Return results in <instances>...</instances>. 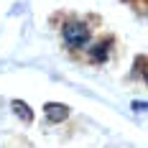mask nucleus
Segmentation results:
<instances>
[{
    "label": "nucleus",
    "mask_w": 148,
    "mask_h": 148,
    "mask_svg": "<svg viewBox=\"0 0 148 148\" xmlns=\"http://www.w3.org/2000/svg\"><path fill=\"white\" fill-rule=\"evenodd\" d=\"M61 36H64L66 46H72V49H82L89 44V28L82 21H66L61 28Z\"/></svg>",
    "instance_id": "f257e3e1"
},
{
    "label": "nucleus",
    "mask_w": 148,
    "mask_h": 148,
    "mask_svg": "<svg viewBox=\"0 0 148 148\" xmlns=\"http://www.w3.org/2000/svg\"><path fill=\"white\" fill-rule=\"evenodd\" d=\"M44 112H46V118L51 120V123H64V120L69 118V107L61 105V102H46Z\"/></svg>",
    "instance_id": "f03ea898"
},
{
    "label": "nucleus",
    "mask_w": 148,
    "mask_h": 148,
    "mask_svg": "<svg viewBox=\"0 0 148 148\" xmlns=\"http://www.w3.org/2000/svg\"><path fill=\"white\" fill-rule=\"evenodd\" d=\"M10 110H13V115H18V120L33 123V110H31L23 100H13V102H10Z\"/></svg>",
    "instance_id": "7ed1b4c3"
},
{
    "label": "nucleus",
    "mask_w": 148,
    "mask_h": 148,
    "mask_svg": "<svg viewBox=\"0 0 148 148\" xmlns=\"http://www.w3.org/2000/svg\"><path fill=\"white\" fill-rule=\"evenodd\" d=\"M110 46H112V41L107 38V41H102V44H97L89 54H92V61H105L107 59V54H110Z\"/></svg>",
    "instance_id": "20e7f679"
},
{
    "label": "nucleus",
    "mask_w": 148,
    "mask_h": 148,
    "mask_svg": "<svg viewBox=\"0 0 148 148\" xmlns=\"http://www.w3.org/2000/svg\"><path fill=\"white\" fill-rule=\"evenodd\" d=\"M130 107H133V112H148V102H140V100H133Z\"/></svg>",
    "instance_id": "39448f33"
}]
</instances>
